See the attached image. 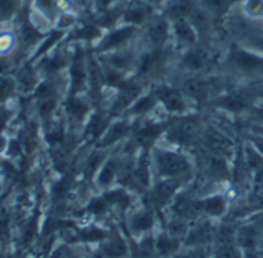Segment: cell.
Here are the masks:
<instances>
[{
    "label": "cell",
    "mask_w": 263,
    "mask_h": 258,
    "mask_svg": "<svg viewBox=\"0 0 263 258\" xmlns=\"http://www.w3.org/2000/svg\"><path fill=\"white\" fill-rule=\"evenodd\" d=\"M151 165L153 171L160 178H183L190 175L193 169V162L190 155L179 149H171L159 145L151 149Z\"/></svg>",
    "instance_id": "cell-1"
},
{
    "label": "cell",
    "mask_w": 263,
    "mask_h": 258,
    "mask_svg": "<svg viewBox=\"0 0 263 258\" xmlns=\"http://www.w3.org/2000/svg\"><path fill=\"white\" fill-rule=\"evenodd\" d=\"M202 126L199 120L193 115H185L166 126L163 140L173 148H188L200 137Z\"/></svg>",
    "instance_id": "cell-2"
},
{
    "label": "cell",
    "mask_w": 263,
    "mask_h": 258,
    "mask_svg": "<svg viewBox=\"0 0 263 258\" xmlns=\"http://www.w3.org/2000/svg\"><path fill=\"white\" fill-rule=\"evenodd\" d=\"M137 35H139L137 26L119 23L117 26L103 31L102 37L92 45V52L96 55H100V54H106V52H111L116 49L126 48V46L133 45V42L136 40Z\"/></svg>",
    "instance_id": "cell-3"
},
{
    "label": "cell",
    "mask_w": 263,
    "mask_h": 258,
    "mask_svg": "<svg viewBox=\"0 0 263 258\" xmlns=\"http://www.w3.org/2000/svg\"><path fill=\"white\" fill-rule=\"evenodd\" d=\"M137 122L139 120H133L125 115L114 117L109 122V125L106 126V129L103 131V134L99 137V140L94 143V148L109 151L112 148L122 146L125 142H128L131 138Z\"/></svg>",
    "instance_id": "cell-4"
},
{
    "label": "cell",
    "mask_w": 263,
    "mask_h": 258,
    "mask_svg": "<svg viewBox=\"0 0 263 258\" xmlns=\"http://www.w3.org/2000/svg\"><path fill=\"white\" fill-rule=\"evenodd\" d=\"M228 63L240 75H263V54L247 46H234L230 51Z\"/></svg>",
    "instance_id": "cell-5"
},
{
    "label": "cell",
    "mask_w": 263,
    "mask_h": 258,
    "mask_svg": "<svg viewBox=\"0 0 263 258\" xmlns=\"http://www.w3.org/2000/svg\"><path fill=\"white\" fill-rule=\"evenodd\" d=\"M199 142H200L202 148L210 154L220 155L227 160H230L236 155V143L220 128H216L211 125L203 128L200 131Z\"/></svg>",
    "instance_id": "cell-6"
},
{
    "label": "cell",
    "mask_w": 263,
    "mask_h": 258,
    "mask_svg": "<svg viewBox=\"0 0 263 258\" xmlns=\"http://www.w3.org/2000/svg\"><path fill=\"white\" fill-rule=\"evenodd\" d=\"M153 91L159 100V106H162L166 114L185 115L190 111V98L185 95L182 88L162 83L157 85Z\"/></svg>",
    "instance_id": "cell-7"
},
{
    "label": "cell",
    "mask_w": 263,
    "mask_h": 258,
    "mask_svg": "<svg viewBox=\"0 0 263 258\" xmlns=\"http://www.w3.org/2000/svg\"><path fill=\"white\" fill-rule=\"evenodd\" d=\"M139 54L140 52L136 49V46L129 45L122 49L100 54V55H97V58L102 66H106V68H111V69H116L119 72L129 75V74H134V69H136L137 60H139Z\"/></svg>",
    "instance_id": "cell-8"
},
{
    "label": "cell",
    "mask_w": 263,
    "mask_h": 258,
    "mask_svg": "<svg viewBox=\"0 0 263 258\" xmlns=\"http://www.w3.org/2000/svg\"><path fill=\"white\" fill-rule=\"evenodd\" d=\"M165 129H166V125L163 123H159L154 120H149V122L139 120L129 140L139 151H151L156 145H159V140L163 137Z\"/></svg>",
    "instance_id": "cell-9"
},
{
    "label": "cell",
    "mask_w": 263,
    "mask_h": 258,
    "mask_svg": "<svg viewBox=\"0 0 263 258\" xmlns=\"http://www.w3.org/2000/svg\"><path fill=\"white\" fill-rule=\"evenodd\" d=\"M0 58H14L18 66L28 62V55L22 51L14 23L0 26Z\"/></svg>",
    "instance_id": "cell-10"
},
{
    "label": "cell",
    "mask_w": 263,
    "mask_h": 258,
    "mask_svg": "<svg viewBox=\"0 0 263 258\" xmlns=\"http://www.w3.org/2000/svg\"><path fill=\"white\" fill-rule=\"evenodd\" d=\"M171 37V20L165 15H154L143 26V40L148 48H163Z\"/></svg>",
    "instance_id": "cell-11"
},
{
    "label": "cell",
    "mask_w": 263,
    "mask_h": 258,
    "mask_svg": "<svg viewBox=\"0 0 263 258\" xmlns=\"http://www.w3.org/2000/svg\"><path fill=\"white\" fill-rule=\"evenodd\" d=\"M123 158L119 154H108L105 162L100 165L99 171L92 177L94 186L100 191H106L112 188V185L119 180Z\"/></svg>",
    "instance_id": "cell-12"
},
{
    "label": "cell",
    "mask_w": 263,
    "mask_h": 258,
    "mask_svg": "<svg viewBox=\"0 0 263 258\" xmlns=\"http://www.w3.org/2000/svg\"><path fill=\"white\" fill-rule=\"evenodd\" d=\"M154 17V5L146 0H133L125 5L120 23L133 26H145Z\"/></svg>",
    "instance_id": "cell-13"
},
{
    "label": "cell",
    "mask_w": 263,
    "mask_h": 258,
    "mask_svg": "<svg viewBox=\"0 0 263 258\" xmlns=\"http://www.w3.org/2000/svg\"><path fill=\"white\" fill-rule=\"evenodd\" d=\"M216 78L214 77H205V75H193L188 77L183 82L182 91L185 92V95L190 100L194 102H205L216 88H219V85H216Z\"/></svg>",
    "instance_id": "cell-14"
},
{
    "label": "cell",
    "mask_w": 263,
    "mask_h": 258,
    "mask_svg": "<svg viewBox=\"0 0 263 258\" xmlns=\"http://www.w3.org/2000/svg\"><path fill=\"white\" fill-rule=\"evenodd\" d=\"M14 78H15V83H17V89H18V95L20 97H31L32 92L35 91L37 85L42 80L37 68L31 62L22 63L14 71Z\"/></svg>",
    "instance_id": "cell-15"
},
{
    "label": "cell",
    "mask_w": 263,
    "mask_h": 258,
    "mask_svg": "<svg viewBox=\"0 0 263 258\" xmlns=\"http://www.w3.org/2000/svg\"><path fill=\"white\" fill-rule=\"evenodd\" d=\"M180 188V178H160L151 186L149 202L154 208H163L174 200Z\"/></svg>",
    "instance_id": "cell-16"
},
{
    "label": "cell",
    "mask_w": 263,
    "mask_h": 258,
    "mask_svg": "<svg viewBox=\"0 0 263 258\" xmlns=\"http://www.w3.org/2000/svg\"><path fill=\"white\" fill-rule=\"evenodd\" d=\"M159 106V100L154 94L153 89L149 91H143L133 103L131 106L125 111V117L133 118V120H143L146 118L149 114H153V111Z\"/></svg>",
    "instance_id": "cell-17"
},
{
    "label": "cell",
    "mask_w": 263,
    "mask_h": 258,
    "mask_svg": "<svg viewBox=\"0 0 263 258\" xmlns=\"http://www.w3.org/2000/svg\"><path fill=\"white\" fill-rule=\"evenodd\" d=\"M171 37L183 46V48H191L197 45L199 40V32L190 22V18H179L171 22Z\"/></svg>",
    "instance_id": "cell-18"
},
{
    "label": "cell",
    "mask_w": 263,
    "mask_h": 258,
    "mask_svg": "<svg viewBox=\"0 0 263 258\" xmlns=\"http://www.w3.org/2000/svg\"><path fill=\"white\" fill-rule=\"evenodd\" d=\"M210 62V54L206 52L205 48L202 46H191L188 49H185V52L180 57V65L185 71L197 74L202 72Z\"/></svg>",
    "instance_id": "cell-19"
},
{
    "label": "cell",
    "mask_w": 263,
    "mask_h": 258,
    "mask_svg": "<svg viewBox=\"0 0 263 258\" xmlns=\"http://www.w3.org/2000/svg\"><path fill=\"white\" fill-rule=\"evenodd\" d=\"M217 106L227 112L231 114H242L248 109H251V100L250 95L243 91H231L228 94H225L223 97L217 98Z\"/></svg>",
    "instance_id": "cell-20"
},
{
    "label": "cell",
    "mask_w": 263,
    "mask_h": 258,
    "mask_svg": "<svg viewBox=\"0 0 263 258\" xmlns=\"http://www.w3.org/2000/svg\"><path fill=\"white\" fill-rule=\"evenodd\" d=\"M154 223H156L154 215L148 209L134 211L128 217V229L134 237H140V235L148 234L154 228Z\"/></svg>",
    "instance_id": "cell-21"
},
{
    "label": "cell",
    "mask_w": 263,
    "mask_h": 258,
    "mask_svg": "<svg viewBox=\"0 0 263 258\" xmlns=\"http://www.w3.org/2000/svg\"><path fill=\"white\" fill-rule=\"evenodd\" d=\"M214 237H216L214 228L210 223H203V225H199V226L193 228L191 231H188L185 245L191 246V248H203Z\"/></svg>",
    "instance_id": "cell-22"
},
{
    "label": "cell",
    "mask_w": 263,
    "mask_h": 258,
    "mask_svg": "<svg viewBox=\"0 0 263 258\" xmlns=\"http://www.w3.org/2000/svg\"><path fill=\"white\" fill-rule=\"evenodd\" d=\"M260 234H262V229L257 225L242 226L236 232V243H237L239 248H242L245 251H254L259 246Z\"/></svg>",
    "instance_id": "cell-23"
},
{
    "label": "cell",
    "mask_w": 263,
    "mask_h": 258,
    "mask_svg": "<svg viewBox=\"0 0 263 258\" xmlns=\"http://www.w3.org/2000/svg\"><path fill=\"white\" fill-rule=\"evenodd\" d=\"M99 251L106 258H126L129 254L128 245L120 235H108L100 243Z\"/></svg>",
    "instance_id": "cell-24"
},
{
    "label": "cell",
    "mask_w": 263,
    "mask_h": 258,
    "mask_svg": "<svg viewBox=\"0 0 263 258\" xmlns=\"http://www.w3.org/2000/svg\"><path fill=\"white\" fill-rule=\"evenodd\" d=\"M197 6L199 5L196 0H173L165 8L163 15L171 22L179 20V18H190V15L194 12Z\"/></svg>",
    "instance_id": "cell-25"
},
{
    "label": "cell",
    "mask_w": 263,
    "mask_h": 258,
    "mask_svg": "<svg viewBox=\"0 0 263 258\" xmlns=\"http://www.w3.org/2000/svg\"><path fill=\"white\" fill-rule=\"evenodd\" d=\"M20 98L14 74L0 75V105H14Z\"/></svg>",
    "instance_id": "cell-26"
},
{
    "label": "cell",
    "mask_w": 263,
    "mask_h": 258,
    "mask_svg": "<svg viewBox=\"0 0 263 258\" xmlns=\"http://www.w3.org/2000/svg\"><path fill=\"white\" fill-rule=\"evenodd\" d=\"M199 208H200V212H203L213 219H219L227 211V199L223 195L216 194V195L199 200Z\"/></svg>",
    "instance_id": "cell-27"
},
{
    "label": "cell",
    "mask_w": 263,
    "mask_h": 258,
    "mask_svg": "<svg viewBox=\"0 0 263 258\" xmlns=\"http://www.w3.org/2000/svg\"><path fill=\"white\" fill-rule=\"evenodd\" d=\"M103 199L106 200L109 208H119V209H126L131 203V197L126 189L123 188H109L103 191Z\"/></svg>",
    "instance_id": "cell-28"
},
{
    "label": "cell",
    "mask_w": 263,
    "mask_h": 258,
    "mask_svg": "<svg viewBox=\"0 0 263 258\" xmlns=\"http://www.w3.org/2000/svg\"><path fill=\"white\" fill-rule=\"evenodd\" d=\"M28 5L31 9L40 12L46 18H49L52 23L57 20L60 15V8H59V0H28Z\"/></svg>",
    "instance_id": "cell-29"
},
{
    "label": "cell",
    "mask_w": 263,
    "mask_h": 258,
    "mask_svg": "<svg viewBox=\"0 0 263 258\" xmlns=\"http://www.w3.org/2000/svg\"><path fill=\"white\" fill-rule=\"evenodd\" d=\"M22 0H0V26L14 23L22 9Z\"/></svg>",
    "instance_id": "cell-30"
},
{
    "label": "cell",
    "mask_w": 263,
    "mask_h": 258,
    "mask_svg": "<svg viewBox=\"0 0 263 258\" xmlns=\"http://www.w3.org/2000/svg\"><path fill=\"white\" fill-rule=\"evenodd\" d=\"M206 152V151H205ZM205 163H206V169L208 172L213 175V177H217V178H223L228 175V160L220 157V155H216V154H210L206 152L205 155Z\"/></svg>",
    "instance_id": "cell-31"
},
{
    "label": "cell",
    "mask_w": 263,
    "mask_h": 258,
    "mask_svg": "<svg viewBox=\"0 0 263 258\" xmlns=\"http://www.w3.org/2000/svg\"><path fill=\"white\" fill-rule=\"evenodd\" d=\"M179 246H180L179 239L170 235L168 232L166 234H162L156 240V251L162 257H173V255H176L177 251H179Z\"/></svg>",
    "instance_id": "cell-32"
},
{
    "label": "cell",
    "mask_w": 263,
    "mask_h": 258,
    "mask_svg": "<svg viewBox=\"0 0 263 258\" xmlns=\"http://www.w3.org/2000/svg\"><path fill=\"white\" fill-rule=\"evenodd\" d=\"M242 157H243V162H245V166L248 168V171L257 174L259 171L263 169V157L254 149V146L250 142L243 146Z\"/></svg>",
    "instance_id": "cell-33"
},
{
    "label": "cell",
    "mask_w": 263,
    "mask_h": 258,
    "mask_svg": "<svg viewBox=\"0 0 263 258\" xmlns=\"http://www.w3.org/2000/svg\"><path fill=\"white\" fill-rule=\"evenodd\" d=\"M236 0H202V8L213 15L217 14H223L230 9V6L234 3Z\"/></svg>",
    "instance_id": "cell-34"
},
{
    "label": "cell",
    "mask_w": 263,
    "mask_h": 258,
    "mask_svg": "<svg viewBox=\"0 0 263 258\" xmlns=\"http://www.w3.org/2000/svg\"><path fill=\"white\" fill-rule=\"evenodd\" d=\"M242 11L251 20L263 18V0H243Z\"/></svg>",
    "instance_id": "cell-35"
},
{
    "label": "cell",
    "mask_w": 263,
    "mask_h": 258,
    "mask_svg": "<svg viewBox=\"0 0 263 258\" xmlns=\"http://www.w3.org/2000/svg\"><path fill=\"white\" fill-rule=\"evenodd\" d=\"M188 231H190V229H188V225H186L185 219L176 217V219H174L173 222H170V225H168V234L173 235V237H176V239H180V237L186 235Z\"/></svg>",
    "instance_id": "cell-36"
},
{
    "label": "cell",
    "mask_w": 263,
    "mask_h": 258,
    "mask_svg": "<svg viewBox=\"0 0 263 258\" xmlns=\"http://www.w3.org/2000/svg\"><path fill=\"white\" fill-rule=\"evenodd\" d=\"M108 209H109V206H108L106 200L103 199V195L91 199V202H89L88 206H86V211H88L89 214H92V215H102V214H105Z\"/></svg>",
    "instance_id": "cell-37"
},
{
    "label": "cell",
    "mask_w": 263,
    "mask_h": 258,
    "mask_svg": "<svg viewBox=\"0 0 263 258\" xmlns=\"http://www.w3.org/2000/svg\"><path fill=\"white\" fill-rule=\"evenodd\" d=\"M120 3H122L120 0H91V8L96 14H102Z\"/></svg>",
    "instance_id": "cell-38"
},
{
    "label": "cell",
    "mask_w": 263,
    "mask_h": 258,
    "mask_svg": "<svg viewBox=\"0 0 263 258\" xmlns=\"http://www.w3.org/2000/svg\"><path fill=\"white\" fill-rule=\"evenodd\" d=\"M217 258H240V251L237 249V246L233 245H219L217 249Z\"/></svg>",
    "instance_id": "cell-39"
},
{
    "label": "cell",
    "mask_w": 263,
    "mask_h": 258,
    "mask_svg": "<svg viewBox=\"0 0 263 258\" xmlns=\"http://www.w3.org/2000/svg\"><path fill=\"white\" fill-rule=\"evenodd\" d=\"M254 197L263 203V169L256 174V182H254Z\"/></svg>",
    "instance_id": "cell-40"
},
{
    "label": "cell",
    "mask_w": 263,
    "mask_h": 258,
    "mask_svg": "<svg viewBox=\"0 0 263 258\" xmlns=\"http://www.w3.org/2000/svg\"><path fill=\"white\" fill-rule=\"evenodd\" d=\"M9 142H11V132H8V131L0 132V158H5Z\"/></svg>",
    "instance_id": "cell-41"
},
{
    "label": "cell",
    "mask_w": 263,
    "mask_h": 258,
    "mask_svg": "<svg viewBox=\"0 0 263 258\" xmlns=\"http://www.w3.org/2000/svg\"><path fill=\"white\" fill-rule=\"evenodd\" d=\"M243 46H247V48H250V49H254V51H257V52L263 54V37L262 35L253 37V38L247 40Z\"/></svg>",
    "instance_id": "cell-42"
},
{
    "label": "cell",
    "mask_w": 263,
    "mask_h": 258,
    "mask_svg": "<svg viewBox=\"0 0 263 258\" xmlns=\"http://www.w3.org/2000/svg\"><path fill=\"white\" fill-rule=\"evenodd\" d=\"M250 111H251L250 117L253 118L254 125H263V105H260V106H254V108H251Z\"/></svg>",
    "instance_id": "cell-43"
},
{
    "label": "cell",
    "mask_w": 263,
    "mask_h": 258,
    "mask_svg": "<svg viewBox=\"0 0 263 258\" xmlns=\"http://www.w3.org/2000/svg\"><path fill=\"white\" fill-rule=\"evenodd\" d=\"M253 146H254V149L260 154L263 157V137L262 135H257V134H251L250 135V140H248Z\"/></svg>",
    "instance_id": "cell-44"
},
{
    "label": "cell",
    "mask_w": 263,
    "mask_h": 258,
    "mask_svg": "<svg viewBox=\"0 0 263 258\" xmlns=\"http://www.w3.org/2000/svg\"><path fill=\"white\" fill-rule=\"evenodd\" d=\"M254 225H257V226H259V228L263 231V214L257 215V217L254 219Z\"/></svg>",
    "instance_id": "cell-45"
},
{
    "label": "cell",
    "mask_w": 263,
    "mask_h": 258,
    "mask_svg": "<svg viewBox=\"0 0 263 258\" xmlns=\"http://www.w3.org/2000/svg\"><path fill=\"white\" fill-rule=\"evenodd\" d=\"M0 258H3V252H2V242H0Z\"/></svg>",
    "instance_id": "cell-46"
},
{
    "label": "cell",
    "mask_w": 263,
    "mask_h": 258,
    "mask_svg": "<svg viewBox=\"0 0 263 258\" xmlns=\"http://www.w3.org/2000/svg\"><path fill=\"white\" fill-rule=\"evenodd\" d=\"M22 2H23V0H22Z\"/></svg>",
    "instance_id": "cell-47"
}]
</instances>
